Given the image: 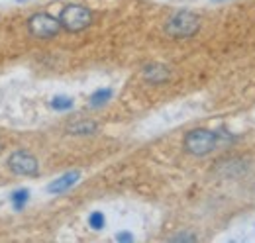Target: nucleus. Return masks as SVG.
I'll use <instances>...</instances> for the list:
<instances>
[{"label": "nucleus", "mask_w": 255, "mask_h": 243, "mask_svg": "<svg viewBox=\"0 0 255 243\" xmlns=\"http://www.w3.org/2000/svg\"><path fill=\"white\" fill-rule=\"evenodd\" d=\"M216 143H218V133L212 129H206V127H196V129L187 131V135L183 139L185 151L194 157H204L210 151H214Z\"/></svg>", "instance_id": "1"}, {"label": "nucleus", "mask_w": 255, "mask_h": 243, "mask_svg": "<svg viewBox=\"0 0 255 243\" xmlns=\"http://www.w3.org/2000/svg\"><path fill=\"white\" fill-rule=\"evenodd\" d=\"M200 28V18L198 14H194L191 10H179L175 12L167 24H165V31L167 35L175 37V39H183V37H191Z\"/></svg>", "instance_id": "2"}, {"label": "nucleus", "mask_w": 255, "mask_h": 243, "mask_svg": "<svg viewBox=\"0 0 255 243\" xmlns=\"http://www.w3.org/2000/svg\"><path fill=\"white\" fill-rule=\"evenodd\" d=\"M59 22H61L63 30L71 31V33H79L93 24V12L83 4H69L61 10Z\"/></svg>", "instance_id": "3"}, {"label": "nucleus", "mask_w": 255, "mask_h": 243, "mask_svg": "<svg viewBox=\"0 0 255 243\" xmlns=\"http://www.w3.org/2000/svg\"><path fill=\"white\" fill-rule=\"evenodd\" d=\"M28 30L33 37H39V39H49V37H55L59 30H61V22L59 18L47 14V12H37L30 16L28 20Z\"/></svg>", "instance_id": "4"}, {"label": "nucleus", "mask_w": 255, "mask_h": 243, "mask_svg": "<svg viewBox=\"0 0 255 243\" xmlns=\"http://www.w3.org/2000/svg\"><path fill=\"white\" fill-rule=\"evenodd\" d=\"M8 169L18 175V177H35L39 173V163L37 159L33 157L32 153L24 151V149H18V151L10 153L8 161H6Z\"/></svg>", "instance_id": "5"}, {"label": "nucleus", "mask_w": 255, "mask_h": 243, "mask_svg": "<svg viewBox=\"0 0 255 243\" xmlns=\"http://www.w3.org/2000/svg\"><path fill=\"white\" fill-rule=\"evenodd\" d=\"M79 179H81V173H79V171H69V173L61 175L59 179L49 182L47 192H49V194H63L69 188H73V186L79 182Z\"/></svg>", "instance_id": "6"}, {"label": "nucleus", "mask_w": 255, "mask_h": 243, "mask_svg": "<svg viewBox=\"0 0 255 243\" xmlns=\"http://www.w3.org/2000/svg\"><path fill=\"white\" fill-rule=\"evenodd\" d=\"M171 77V71L167 65H161V63H149L143 67V79L151 85H161L165 81H169Z\"/></svg>", "instance_id": "7"}, {"label": "nucleus", "mask_w": 255, "mask_h": 243, "mask_svg": "<svg viewBox=\"0 0 255 243\" xmlns=\"http://www.w3.org/2000/svg\"><path fill=\"white\" fill-rule=\"evenodd\" d=\"M96 129H98V125H96L95 122L81 120V122L71 123L67 131H69V133H73V135H93V133H96Z\"/></svg>", "instance_id": "8"}, {"label": "nucleus", "mask_w": 255, "mask_h": 243, "mask_svg": "<svg viewBox=\"0 0 255 243\" xmlns=\"http://www.w3.org/2000/svg\"><path fill=\"white\" fill-rule=\"evenodd\" d=\"M28 200H30V190H28V188H18V190H14V192L10 194V204H12V208L18 210V212L28 204Z\"/></svg>", "instance_id": "9"}, {"label": "nucleus", "mask_w": 255, "mask_h": 243, "mask_svg": "<svg viewBox=\"0 0 255 243\" xmlns=\"http://www.w3.org/2000/svg\"><path fill=\"white\" fill-rule=\"evenodd\" d=\"M112 89H98L91 94V98H89V102H91V106L93 108H98V106H104L110 98H112Z\"/></svg>", "instance_id": "10"}, {"label": "nucleus", "mask_w": 255, "mask_h": 243, "mask_svg": "<svg viewBox=\"0 0 255 243\" xmlns=\"http://www.w3.org/2000/svg\"><path fill=\"white\" fill-rule=\"evenodd\" d=\"M51 108L57 110V112H67V110L73 108V98H69V96H53Z\"/></svg>", "instance_id": "11"}, {"label": "nucleus", "mask_w": 255, "mask_h": 243, "mask_svg": "<svg viewBox=\"0 0 255 243\" xmlns=\"http://www.w3.org/2000/svg\"><path fill=\"white\" fill-rule=\"evenodd\" d=\"M104 224H106V220H104V214H102V212L89 214V226H91V230L100 232V230L104 228Z\"/></svg>", "instance_id": "12"}, {"label": "nucleus", "mask_w": 255, "mask_h": 243, "mask_svg": "<svg viewBox=\"0 0 255 243\" xmlns=\"http://www.w3.org/2000/svg\"><path fill=\"white\" fill-rule=\"evenodd\" d=\"M116 242L129 243V242H133V236H131L129 232H120V234H116Z\"/></svg>", "instance_id": "13"}, {"label": "nucleus", "mask_w": 255, "mask_h": 243, "mask_svg": "<svg viewBox=\"0 0 255 243\" xmlns=\"http://www.w3.org/2000/svg\"><path fill=\"white\" fill-rule=\"evenodd\" d=\"M194 240H196L194 236H185V234H183V236H177V238H173V242H194Z\"/></svg>", "instance_id": "14"}, {"label": "nucleus", "mask_w": 255, "mask_h": 243, "mask_svg": "<svg viewBox=\"0 0 255 243\" xmlns=\"http://www.w3.org/2000/svg\"><path fill=\"white\" fill-rule=\"evenodd\" d=\"M212 2H226V0H212Z\"/></svg>", "instance_id": "15"}, {"label": "nucleus", "mask_w": 255, "mask_h": 243, "mask_svg": "<svg viewBox=\"0 0 255 243\" xmlns=\"http://www.w3.org/2000/svg\"><path fill=\"white\" fill-rule=\"evenodd\" d=\"M0 147H2V145H0Z\"/></svg>", "instance_id": "16"}]
</instances>
